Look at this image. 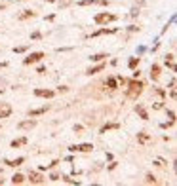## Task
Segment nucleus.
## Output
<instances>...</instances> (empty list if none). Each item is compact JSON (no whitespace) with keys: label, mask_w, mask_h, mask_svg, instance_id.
Here are the masks:
<instances>
[{"label":"nucleus","mask_w":177,"mask_h":186,"mask_svg":"<svg viewBox=\"0 0 177 186\" xmlns=\"http://www.w3.org/2000/svg\"><path fill=\"white\" fill-rule=\"evenodd\" d=\"M143 91V84L141 82H130V86H128V97L130 99H137V95Z\"/></svg>","instance_id":"obj_1"},{"label":"nucleus","mask_w":177,"mask_h":186,"mask_svg":"<svg viewBox=\"0 0 177 186\" xmlns=\"http://www.w3.org/2000/svg\"><path fill=\"white\" fill-rule=\"evenodd\" d=\"M114 19H116V15H112V13H97L95 15V23H99V25H103V23H111Z\"/></svg>","instance_id":"obj_2"},{"label":"nucleus","mask_w":177,"mask_h":186,"mask_svg":"<svg viewBox=\"0 0 177 186\" xmlns=\"http://www.w3.org/2000/svg\"><path fill=\"white\" fill-rule=\"evenodd\" d=\"M69 150L70 152H91L93 150V144H72V146H69Z\"/></svg>","instance_id":"obj_3"},{"label":"nucleus","mask_w":177,"mask_h":186,"mask_svg":"<svg viewBox=\"0 0 177 186\" xmlns=\"http://www.w3.org/2000/svg\"><path fill=\"white\" fill-rule=\"evenodd\" d=\"M42 57H44V53H42V51H36V53H31L29 57H25L23 63H25V65H33V63H38Z\"/></svg>","instance_id":"obj_4"},{"label":"nucleus","mask_w":177,"mask_h":186,"mask_svg":"<svg viewBox=\"0 0 177 186\" xmlns=\"http://www.w3.org/2000/svg\"><path fill=\"white\" fill-rule=\"evenodd\" d=\"M12 114V106L8 103H0V118H8Z\"/></svg>","instance_id":"obj_5"},{"label":"nucleus","mask_w":177,"mask_h":186,"mask_svg":"<svg viewBox=\"0 0 177 186\" xmlns=\"http://www.w3.org/2000/svg\"><path fill=\"white\" fill-rule=\"evenodd\" d=\"M29 180H31L33 184H42V182H44V177H42L40 173H33V171H31V173H29Z\"/></svg>","instance_id":"obj_6"},{"label":"nucleus","mask_w":177,"mask_h":186,"mask_svg":"<svg viewBox=\"0 0 177 186\" xmlns=\"http://www.w3.org/2000/svg\"><path fill=\"white\" fill-rule=\"evenodd\" d=\"M34 95L49 99V97H54V91H52V89H34Z\"/></svg>","instance_id":"obj_7"},{"label":"nucleus","mask_w":177,"mask_h":186,"mask_svg":"<svg viewBox=\"0 0 177 186\" xmlns=\"http://www.w3.org/2000/svg\"><path fill=\"white\" fill-rule=\"evenodd\" d=\"M90 4H101V6H105L107 0H80V2H78V6H90Z\"/></svg>","instance_id":"obj_8"},{"label":"nucleus","mask_w":177,"mask_h":186,"mask_svg":"<svg viewBox=\"0 0 177 186\" xmlns=\"http://www.w3.org/2000/svg\"><path fill=\"white\" fill-rule=\"evenodd\" d=\"M137 143H139V144H148V143H150V135H147V133H137Z\"/></svg>","instance_id":"obj_9"},{"label":"nucleus","mask_w":177,"mask_h":186,"mask_svg":"<svg viewBox=\"0 0 177 186\" xmlns=\"http://www.w3.org/2000/svg\"><path fill=\"white\" fill-rule=\"evenodd\" d=\"M4 164L10 165V167H17V165L23 164V158H17V159H4Z\"/></svg>","instance_id":"obj_10"},{"label":"nucleus","mask_w":177,"mask_h":186,"mask_svg":"<svg viewBox=\"0 0 177 186\" xmlns=\"http://www.w3.org/2000/svg\"><path fill=\"white\" fill-rule=\"evenodd\" d=\"M34 125H36L34 120H27V122H21V124H19V129H33Z\"/></svg>","instance_id":"obj_11"},{"label":"nucleus","mask_w":177,"mask_h":186,"mask_svg":"<svg viewBox=\"0 0 177 186\" xmlns=\"http://www.w3.org/2000/svg\"><path fill=\"white\" fill-rule=\"evenodd\" d=\"M158 76H160V66L158 65H153V68H150V78L158 80Z\"/></svg>","instance_id":"obj_12"},{"label":"nucleus","mask_w":177,"mask_h":186,"mask_svg":"<svg viewBox=\"0 0 177 186\" xmlns=\"http://www.w3.org/2000/svg\"><path fill=\"white\" fill-rule=\"evenodd\" d=\"M135 112L141 116V120H148V114H147V110H145L141 105H137V106H135Z\"/></svg>","instance_id":"obj_13"},{"label":"nucleus","mask_w":177,"mask_h":186,"mask_svg":"<svg viewBox=\"0 0 177 186\" xmlns=\"http://www.w3.org/2000/svg\"><path fill=\"white\" fill-rule=\"evenodd\" d=\"M166 65L171 68V71H175V55H173V53H169V55L166 57Z\"/></svg>","instance_id":"obj_14"},{"label":"nucleus","mask_w":177,"mask_h":186,"mask_svg":"<svg viewBox=\"0 0 177 186\" xmlns=\"http://www.w3.org/2000/svg\"><path fill=\"white\" fill-rule=\"evenodd\" d=\"M23 144H27V139H25V137H21V139H15V141H12V148L23 146Z\"/></svg>","instance_id":"obj_15"},{"label":"nucleus","mask_w":177,"mask_h":186,"mask_svg":"<svg viewBox=\"0 0 177 186\" xmlns=\"http://www.w3.org/2000/svg\"><path fill=\"white\" fill-rule=\"evenodd\" d=\"M114 32H116V29H101V31L93 32V36H99V34H114Z\"/></svg>","instance_id":"obj_16"},{"label":"nucleus","mask_w":177,"mask_h":186,"mask_svg":"<svg viewBox=\"0 0 177 186\" xmlns=\"http://www.w3.org/2000/svg\"><path fill=\"white\" fill-rule=\"evenodd\" d=\"M105 57H107V53H95V55H91L90 59H91L93 63H99V61H103Z\"/></svg>","instance_id":"obj_17"},{"label":"nucleus","mask_w":177,"mask_h":186,"mask_svg":"<svg viewBox=\"0 0 177 186\" xmlns=\"http://www.w3.org/2000/svg\"><path fill=\"white\" fill-rule=\"evenodd\" d=\"M111 129H118V124H107V125H103V127H101V133H107Z\"/></svg>","instance_id":"obj_18"},{"label":"nucleus","mask_w":177,"mask_h":186,"mask_svg":"<svg viewBox=\"0 0 177 186\" xmlns=\"http://www.w3.org/2000/svg\"><path fill=\"white\" fill-rule=\"evenodd\" d=\"M23 180H25V177H23V175H19V173L12 177V182H13V184H21Z\"/></svg>","instance_id":"obj_19"},{"label":"nucleus","mask_w":177,"mask_h":186,"mask_svg":"<svg viewBox=\"0 0 177 186\" xmlns=\"http://www.w3.org/2000/svg\"><path fill=\"white\" fill-rule=\"evenodd\" d=\"M34 15V12H31V10H23V13H19V19H27V17H33Z\"/></svg>","instance_id":"obj_20"},{"label":"nucleus","mask_w":177,"mask_h":186,"mask_svg":"<svg viewBox=\"0 0 177 186\" xmlns=\"http://www.w3.org/2000/svg\"><path fill=\"white\" fill-rule=\"evenodd\" d=\"M99 71H103V65H97V66H93V68H90V71H88L86 74H90V76H91V74H97Z\"/></svg>","instance_id":"obj_21"},{"label":"nucleus","mask_w":177,"mask_h":186,"mask_svg":"<svg viewBox=\"0 0 177 186\" xmlns=\"http://www.w3.org/2000/svg\"><path fill=\"white\" fill-rule=\"evenodd\" d=\"M48 110V106H40V108H36V110H31V116H38V114H44Z\"/></svg>","instance_id":"obj_22"},{"label":"nucleus","mask_w":177,"mask_h":186,"mask_svg":"<svg viewBox=\"0 0 177 186\" xmlns=\"http://www.w3.org/2000/svg\"><path fill=\"white\" fill-rule=\"evenodd\" d=\"M107 86H109L111 89H116V78H112V76L107 78Z\"/></svg>","instance_id":"obj_23"},{"label":"nucleus","mask_w":177,"mask_h":186,"mask_svg":"<svg viewBox=\"0 0 177 186\" xmlns=\"http://www.w3.org/2000/svg\"><path fill=\"white\" fill-rule=\"evenodd\" d=\"M137 65H139V57H132L130 59V68H135Z\"/></svg>","instance_id":"obj_24"},{"label":"nucleus","mask_w":177,"mask_h":186,"mask_svg":"<svg viewBox=\"0 0 177 186\" xmlns=\"http://www.w3.org/2000/svg\"><path fill=\"white\" fill-rule=\"evenodd\" d=\"M25 50H27V46H19V48H13V51H15V53H23Z\"/></svg>","instance_id":"obj_25"},{"label":"nucleus","mask_w":177,"mask_h":186,"mask_svg":"<svg viewBox=\"0 0 177 186\" xmlns=\"http://www.w3.org/2000/svg\"><path fill=\"white\" fill-rule=\"evenodd\" d=\"M147 182H153V184H154L156 180H154V177H153V175H147Z\"/></svg>","instance_id":"obj_26"},{"label":"nucleus","mask_w":177,"mask_h":186,"mask_svg":"<svg viewBox=\"0 0 177 186\" xmlns=\"http://www.w3.org/2000/svg\"><path fill=\"white\" fill-rule=\"evenodd\" d=\"M168 116H169L171 120H175V112H173V110H169V112H168Z\"/></svg>","instance_id":"obj_27"},{"label":"nucleus","mask_w":177,"mask_h":186,"mask_svg":"<svg viewBox=\"0 0 177 186\" xmlns=\"http://www.w3.org/2000/svg\"><path fill=\"white\" fill-rule=\"evenodd\" d=\"M0 184H2V169H0Z\"/></svg>","instance_id":"obj_28"}]
</instances>
